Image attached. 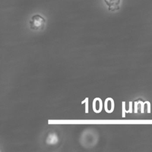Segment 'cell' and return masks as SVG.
<instances>
[{
	"label": "cell",
	"mask_w": 152,
	"mask_h": 152,
	"mask_svg": "<svg viewBox=\"0 0 152 152\" xmlns=\"http://www.w3.org/2000/svg\"><path fill=\"white\" fill-rule=\"evenodd\" d=\"M45 19L40 14H35L31 17L29 21L30 29L32 30H42L44 28Z\"/></svg>",
	"instance_id": "obj_1"
},
{
	"label": "cell",
	"mask_w": 152,
	"mask_h": 152,
	"mask_svg": "<svg viewBox=\"0 0 152 152\" xmlns=\"http://www.w3.org/2000/svg\"><path fill=\"white\" fill-rule=\"evenodd\" d=\"M106 4L108 6L109 10L116 11L119 9L120 0H104Z\"/></svg>",
	"instance_id": "obj_2"
},
{
	"label": "cell",
	"mask_w": 152,
	"mask_h": 152,
	"mask_svg": "<svg viewBox=\"0 0 152 152\" xmlns=\"http://www.w3.org/2000/svg\"><path fill=\"white\" fill-rule=\"evenodd\" d=\"M88 98H86L84 101L81 102L82 104L85 103V113H88Z\"/></svg>",
	"instance_id": "obj_3"
},
{
	"label": "cell",
	"mask_w": 152,
	"mask_h": 152,
	"mask_svg": "<svg viewBox=\"0 0 152 152\" xmlns=\"http://www.w3.org/2000/svg\"><path fill=\"white\" fill-rule=\"evenodd\" d=\"M125 102H122V117H125Z\"/></svg>",
	"instance_id": "obj_4"
}]
</instances>
